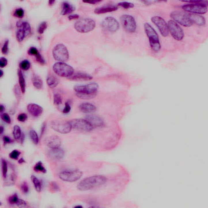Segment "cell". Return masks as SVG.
<instances>
[{
    "label": "cell",
    "mask_w": 208,
    "mask_h": 208,
    "mask_svg": "<svg viewBox=\"0 0 208 208\" xmlns=\"http://www.w3.org/2000/svg\"><path fill=\"white\" fill-rule=\"evenodd\" d=\"M106 181L107 179L104 176H93L83 179L77 185V188L80 191H88L103 186Z\"/></svg>",
    "instance_id": "6da1fadb"
},
{
    "label": "cell",
    "mask_w": 208,
    "mask_h": 208,
    "mask_svg": "<svg viewBox=\"0 0 208 208\" xmlns=\"http://www.w3.org/2000/svg\"><path fill=\"white\" fill-rule=\"evenodd\" d=\"M99 88L98 84L94 83L86 85L76 86L74 88L77 97L83 99H89L94 98Z\"/></svg>",
    "instance_id": "7a4b0ae2"
},
{
    "label": "cell",
    "mask_w": 208,
    "mask_h": 208,
    "mask_svg": "<svg viewBox=\"0 0 208 208\" xmlns=\"http://www.w3.org/2000/svg\"><path fill=\"white\" fill-rule=\"evenodd\" d=\"M144 30L146 35L149 39L150 47L155 52H158L161 49V44L158 34L150 24L145 23L144 25Z\"/></svg>",
    "instance_id": "3957f363"
},
{
    "label": "cell",
    "mask_w": 208,
    "mask_h": 208,
    "mask_svg": "<svg viewBox=\"0 0 208 208\" xmlns=\"http://www.w3.org/2000/svg\"><path fill=\"white\" fill-rule=\"evenodd\" d=\"M74 26L79 32L87 33L94 30L96 27V23L92 19H82L76 22Z\"/></svg>",
    "instance_id": "277c9868"
},
{
    "label": "cell",
    "mask_w": 208,
    "mask_h": 208,
    "mask_svg": "<svg viewBox=\"0 0 208 208\" xmlns=\"http://www.w3.org/2000/svg\"><path fill=\"white\" fill-rule=\"evenodd\" d=\"M54 73L61 77L70 78L74 74V69L72 66L63 62H57L53 66Z\"/></svg>",
    "instance_id": "5b68a950"
},
{
    "label": "cell",
    "mask_w": 208,
    "mask_h": 208,
    "mask_svg": "<svg viewBox=\"0 0 208 208\" xmlns=\"http://www.w3.org/2000/svg\"><path fill=\"white\" fill-rule=\"evenodd\" d=\"M83 174V172L79 170H66L60 172L59 177L62 181L74 182L79 180L82 177Z\"/></svg>",
    "instance_id": "8992f818"
},
{
    "label": "cell",
    "mask_w": 208,
    "mask_h": 208,
    "mask_svg": "<svg viewBox=\"0 0 208 208\" xmlns=\"http://www.w3.org/2000/svg\"><path fill=\"white\" fill-rule=\"evenodd\" d=\"M52 53L54 59L59 62H65L69 59L68 49L63 44H60L56 45L53 48Z\"/></svg>",
    "instance_id": "52a82bcc"
},
{
    "label": "cell",
    "mask_w": 208,
    "mask_h": 208,
    "mask_svg": "<svg viewBox=\"0 0 208 208\" xmlns=\"http://www.w3.org/2000/svg\"><path fill=\"white\" fill-rule=\"evenodd\" d=\"M171 17L175 22L179 23L181 25L189 27L193 24L188 16V13L181 11H174L171 13Z\"/></svg>",
    "instance_id": "ba28073f"
},
{
    "label": "cell",
    "mask_w": 208,
    "mask_h": 208,
    "mask_svg": "<svg viewBox=\"0 0 208 208\" xmlns=\"http://www.w3.org/2000/svg\"><path fill=\"white\" fill-rule=\"evenodd\" d=\"M50 126L55 131L61 134L69 133L72 128L69 122L61 120H54L51 122Z\"/></svg>",
    "instance_id": "9c48e42d"
},
{
    "label": "cell",
    "mask_w": 208,
    "mask_h": 208,
    "mask_svg": "<svg viewBox=\"0 0 208 208\" xmlns=\"http://www.w3.org/2000/svg\"><path fill=\"white\" fill-rule=\"evenodd\" d=\"M72 129L79 131L89 132L92 130L93 128L85 119H75L69 121Z\"/></svg>",
    "instance_id": "30bf717a"
},
{
    "label": "cell",
    "mask_w": 208,
    "mask_h": 208,
    "mask_svg": "<svg viewBox=\"0 0 208 208\" xmlns=\"http://www.w3.org/2000/svg\"><path fill=\"white\" fill-rule=\"evenodd\" d=\"M168 30L174 39L178 41H181L184 37V32L182 28L174 20L169 21L167 23Z\"/></svg>",
    "instance_id": "8fae6325"
},
{
    "label": "cell",
    "mask_w": 208,
    "mask_h": 208,
    "mask_svg": "<svg viewBox=\"0 0 208 208\" xmlns=\"http://www.w3.org/2000/svg\"><path fill=\"white\" fill-rule=\"evenodd\" d=\"M121 21L123 27L128 32H135L136 30L137 24L135 19L132 16L123 15L121 17Z\"/></svg>",
    "instance_id": "7c38bea8"
},
{
    "label": "cell",
    "mask_w": 208,
    "mask_h": 208,
    "mask_svg": "<svg viewBox=\"0 0 208 208\" xmlns=\"http://www.w3.org/2000/svg\"><path fill=\"white\" fill-rule=\"evenodd\" d=\"M151 21L158 27L162 35L166 37L168 35L169 30L168 26L163 18L158 16H155L152 18Z\"/></svg>",
    "instance_id": "4fadbf2b"
},
{
    "label": "cell",
    "mask_w": 208,
    "mask_h": 208,
    "mask_svg": "<svg viewBox=\"0 0 208 208\" xmlns=\"http://www.w3.org/2000/svg\"><path fill=\"white\" fill-rule=\"evenodd\" d=\"M102 25L104 29L111 32L116 31L120 27L119 23L116 19L112 17L105 18L102 22Z\"/></svg>",
    "instance_id": "5bb4252c"
},
{
    "label": "cell",
    "mask_w": 208,
    "mask_h": 208,
    "mask_svg": "<svg viewBox=\"0 0 208 208\" xmlns=\"http://www.w3.org/2000/svg\"><path fill=\"white\" fill-rule=\"evenodd\" d=\"M182 7L186 12L197 14H205L208 10L207 6L195 4L185 5Z\"/></svg>",
    "instance_id": "9a60e30c"
},
{
    "label": "cell",
    "mask_w": 208,
    "mask_h": 208,
    "mask_svg": "<svg viewBox=\"0 0 208 208\" xmlns=\"http://www.w3.org/2000/svg\"><path fill=\"white\" fill-rule=\"evenodd\" d=\"M61 140L57 135H51L48 137L44 140L46 145L50 149L60 147Z\"/></svg>",
    "instance_id": "2e32d148"
},
{
    "label": "cell",
    "mask_w": 208,
    "mask_h": 208,
    "mask_svg": "<svg viewBox=\"0 0 208 208\" xmlns=\"http://www.w3.org/2000/svg\"><path fill=\"white\" fill-rule=\"evenodd\" d=\"M86 120L90 124L91 126L94 128H99L104 125V122L101 118L97 116L89 115L86 117Z\"/></svg>",
    "instance_id": "e0dca14e"
},
{
    "label": "cell",
    "mask_w": 208,
    "mask_h": 208,
    "mask_svg": "<svg viewBox=\"0 0 208 208\" xmlns=\"http://www.w3.org/2000/svg\"><path fill=\"white\" fill-rule=\"evenodd\" d=\"M27 109L31 115L35 117L39 116L42 112L43 109L41 106L35 103H30L28 105Z\"/></svg>",
    "instance_id": "ac0fdd59"
},
{
    "label": "cell",
    "mask_w": 208,
    "mask_h": 208,
    "mask_svg": "<svg viewBox=\"0 0 208 208\" xmlns=\"http://www.w3.org/2000/svg\"><path fill=\"white\" fill-rule=\"evenodd\" d=\"M48 155L50 158L53 160H61L64 157V152L60 148H52L48 151Z\"/></svg>",
    "instance_id": "d6986e66"
},
{
    "label": "cell",
    "mask_w": 208,
    "mask_h": 208,
    "mask_svg": "<svg viewBox=\"0 0 208 208\" xmlns=\"http://www.w3.org/2000/svg\"><path fill=\"white\" fill-rule=\"evenodd\" d=\"M188 16L193 24L195 23L199 26H203L205 24V19L202 16L197 14L191 13H188Z\"/></svg>",
    "instance_id": "ffe728a7"
},
{
    "label": "cell",
    "mask_w": 208,
    "mask_h": 208,
    "mask_svg": "<svg viewBox=\"0 0 208 208\" xmlns=\"http://www.w3.org/2000/svg\"><path fill=\"white\" fill-rule=\"evenodd\" d=\"M118 9L117 6L115 5H108L105 6L97 8L95 10L94 12L95 14H105L115 11Z\"/></svg>",
    "instance_id": "44dd1931"
},
{
    "label": "cell",
    "mask_w": 208,
    "mask_h": 208,
    "mask_svg": "<svg viewBox=\"0 0 208 208\" xmlns=\"http://www.w3.org/2000/svg\"><path fill=\"white\" fill-rule=\"evenodd\" d=\"M79 108L81 111L86 114L92 113L97 110L95 106L88 103H83L80 105Z\"/></svg>",
    "instance_id": "7402d4cb"
},
{
    "label": "cell",
    "mask_w": 208,
    "mask_h": 208,
    "mask_svg": "<svg viewBox=\"0 0 208 208\" xmlns=\"http://www.w3.org/2000/svg\"><path fill=\"white\" fill-rule=\"evenodd\" d=\"M93 77L91 75L85 73H77L75 75H72L69 78V79L74 81H90L92 79Z\"/></svg>",
    "instance_id": "603a6c76"
},
{
    "label": "cell",
    "mask_w": 208,
    "mask_h": 208,
    "mask_svg": "<svg viewBox=\"0 0 208 208\" xmlns=\"http://www.w3.org/2000/svg\"><path fill=\"white\" fill-rule=\"evenodd\" d=\"M61 13L62 15H66L73 13L75 10V7L67 2L62 3Z\"/></svg>",
    "instance_id": "cb8c5ba5"
},
{
    "label": "cell",
    "mask_w": 208,
    "mask_h": 208,
    "mask_svg": "<svg viewBox=\"0 0 208 208\" xmlns=\"http://www.w3.org/2000/svg\"><path fill=\"white\" fill-rule=\"evenodd\" d=\"M17 26L18 27H21L25 31L27 36L31 32V28L30 25L27 22L19 21L17 22Z\"/></svg>",
    "instance_id": "d4e9b609"
},
{
    "label": "cell",
    "mask_w": 208,
    "mask_h": 208,
    "mask_svg": "<svg viewBox=\"0 0 208 208\" xmlns=\"http://www.w3.org/2000/svg\"><path fill=\"white\" fill-rule=\"evenodd\" d=\"M46 81L48 85L51 88H55L59 84L58 79L53 75H50L48 76Z\"/></svg>",
    "instance_id": "484cf974"
},
{
    "label": "cell",
    "mask_w": 208,
    "mask_h": 208,
    "mask_svg": "<svg viewBox=\"0 0 208 208\" xmlns=\"http://www.w3.org/2000/svg\"><path fill=\"white\" fill-rule=\"evenodd\" d=\"M33 84L36 89L40 90L43 87V82L41 78L37 75L33 76Z\"/></svg>",
    "instance_id": "4316f807"
},
{
    "label": "cell",
    "mask_w": 208,
    "mask_h": 208,
    "mask_svg": "<svg viewBox=\"0 0 208 208\" xmlns=\"http://www.w3.org/2000/svg\"><path fill=\"white\" fill-rule=\"evenodd\" d=\"M18 81L20 86L22 92L24 93L25 92L26 84L25 80L24 78L22 73L21 70H19L18 72Z\"/></svg>",
    "instance_id": "83f0119b"
},
{
    "label": "cell",
    "mask_w": 208,
    "mask_h": 208,
    "mask_svg": "<svg viewBox=\"0 0 208 208\" xmlns=\"http://www.w3.org/2000/svg\"><path fill=\"white\" fill-rule=\"evenodd\" d=\"M31 178L32 182L34 185L35 190L38 192H40L41 190V185L40 181L34 175H32Z\"/></svg>",
    "instance_id": "f1b7e54d"
},
{
    "label": "cell",
    "mask_w": 208,
    "mask_h": 208,
    "mask_svg": "<svg viewBox=\"0 0 208 208\" xmlns=\"http://www.w3.org/2000/svg\"><path fill=\"white\" fill-rule=\"evenodd\" d=\"M19 29L17 31L16 37L17 39L19 42L22 41L24 37L27 36L25 31L22 28H19Z\"/></svg>",
    "instance_id": "f546056e"
},
{
    "label": "cell",
    "mask_w": 208,
    "mask_h": 208,
    "mask_svg": "<svg viewBox=\"0 0 208 208\" xmlns=\"http://www.w3.org/2000/svg\"><path fill=\"white\" fill-rule=\"evenodd\" d=\"M13 135L14 138L16 140H18L20 139L22 136L20 126L18 125H15L14 127L13 131Z\"/></svg>",
    "instance_id": "4dcf8cb0"
},
{
    "label": "cell",
    "mask_w": 208,
    "mask_h": 208,
    "mask_svg": "<svg viewBox=\"0 0 208 208\" xmlns=\"http://www.w3.org/2000/svg\"><path fill=\"white\" fill-rule=\"evenodd\" d=\"M30 137L32 141L35 144L38 143L39 139L38 135L34 130H31L29 132Z\"/></svg>",
    "instance_id": "1f68e13d"
},
{
    "label": "cell",
    "mask_w": 208,
    "mask_h": 208,
    "mask_svg": "<svg viewBox=\"0 0 208 208\" xmlns=\"http://www.w3.org/2000/svg\"><path fill=\"white\" fill-rule=\"evenodd\" d=\"M1 164L3 177L4 179H6L7 177V174L8 172L7 163L5 159H2Z\"/></svg>",
    "instance_id": "d6a6232c"
},
{
    "label": "cell",
    "mask_w": 208,
    "mask_h": 208,
    "mask_svg": "<svg viewBox=\"0 0 208 208\" xmlns=\"http://www.w3.org/2000/svg\"><path fill=\"white\" fill-rule=\"evenodd\" d=\"M34 170L36 172H39L42 173H46V170L43 166L42 162L41 161L37 162L34 166Z\"/></svg>",
    "instance_id": "836d02e7"
},
{
    "label": "cell",
    "mask_w": 208,
    "mask_h": 208,
    "mask_svg": "<svg viewBox=\"0 0 208 208\" xmlns=\"http://www.w3.org/2000/svg\"><path fill=\"white\" fill-rule=\"evenodd\" d=\"M20 66L22 70H27L30 68V63L27 60H23L20 64Z\"/></svg>",
    "instance_id": "e575fe53"
},
{
    "label": "cell",
    "mask_w": 208,
    "mask_h": 208,
    "mask_svg": "<svg viewBox=\"0 0 208 208\" xmlns=\"http://www.w3.org/2000/svg\"><path fill=\"white\" fill-rule=\"evenodd\" d=\"M119 6L124 9H130L133 8L134 5L132 3L127 2H122L119 3L118 4Z\"/></svg>",
    "instance_id": "d590c367"
},
{
    "label": "cell",
    "mask_w": 208,
    "mask_h": 208,
    "mask_svg": "<svg viewBox=\"0 0 208 208\" xmlns=\"http://www.w3.org/2000/svg\"><path fill=\"white\" fill-rule=\"evenodd\" d=\"M19 198L16 194L12 195L9 198V202L11 205H16L18 202Z\"/></svg>",
    "instance_id": "8d00e7d4"
},
{
    "label": "cell",
    "mask_w": 208,
    "mask_h": 208,
    "mask_svg": "<svg viewBox=\"0 0 208 208\" xmlns=\"http://www.w3.org/2000/svg\"><path fill=\"white\" fill-rule=\"evenodd\" d=\"M47 28V24L46 22H43L40 24L38 28V32L39 34H42Z\"/></svg>",
    "instance_id": "74e56055"
},
{
    "label": "cell",
    "mask_w": 208,
    "mask_h": 208,
    "mask_svg": "<svg viewBox=\"0 0 208 208\" xmlns=\"http://www.w3.org/2000/svg\"><path fill=\"white\" fill-rule=\"evenodd\" d=\"M62 99L61 96L59 94H54V103L56 105H59L62 103Z\"/></svg>",
    "instance_id": "f35d334b"
},
{
    "label": "cell",
    "mask_w": 208,
    "mask_h": 208,
    "mask_svg": "<svg viewBox=\"0 0 208 208\" xmlns=\"http://www.w3.org/2000/svg\"><path fill=\"white\" fill-rule=\"evenodd\" d=\"M9 43V41L8 39L5 41L1 49L2 52L3 54H7L8 53Z\"/></svg>",
    "instance_id": "ab89813d"
},
{
    "label": "cell",
    "mask_w": 208,
    "mask_h": 208,
    "mask_svg": "<svg viewBox=\"0 0 208 208\" xmlns=\"http://www.w3.org/2000/svg\"><path fill=\"white\" fill-rule=\"evenodd\" d=\"M20 189L24 194H27L29 192V187L26 182H24L20 186Z\"/></svg>",
    "instance_id": "60d3db41"
},
{
    "label": "cell",
    "mask_w": 208,
    "mask_h": 208,
    "mask_svg": "<svg viewBox=\"0 0 208 208\" xmlns=\"http://www.w3.org/2000/svg\"><path fill=\"white\" fill-rule=\"evenodd\" d=\"M24 15V11L22 8H18L16 10L14 16L18 18H22Z\"/></svg>",
    "instance_id": "b9f144b4"
},
{
    "label": "cell",
    "mask_w": 208,
    "mask_h": 208,
    "mask_svg": "<svg viewBox=\"0 0 208 208\" xmlns=\"http://www.w3.org/2000/svg\"><path fill=\"white\" fill-rule=\"evenodd\" d=\"M20 154V152L15 150H14L11 152L10 154V157L12 159L16 160L18 158Z\"/></svg>",
    "instance_id": "7bdbcfd3"
},
{
    "label": "cell",
    "mask_w": 208,
    "mask_h": 208,
    "mask_svg": "<svg viewBox=\"0 0 208 208\" xmlns=\"http://www.w3.org/2000/svg\"><path fill=\"white\" fill-rule=\"evenodd\" d=\"M1 118L6 123H7L10 124L11 122L10 117L7 114L4 113L2 114L1 115Z\"/></svg>",
    "instance_id": "ee69618b"
},
{
    "label": "cell",
    "mask_w": 208,
    "mask_h": 208,
    "mask_svg": "<svg viewBox=\"0 0 208 208\" xmlns=\"http://www.w3.org/2000/svg\"><path fill=\"white\" fill-rule=\"evenodd\" d=\"M28 53L30 55H33L35 57L38 54L39 52L36 48L35 47H31L29 50Z\"/></svg>",
    "instance_id": "f6af8a7d"
},
{
    "label": "cell",
    "mask_w": 208,
    "mask_h": 208,
    "mask_svg": "<svg viewBox=\"0 0 208 208\" xmlns=\"http://www.w3.org/2000/svg\"><path fill=\"white\" fill-rule=\"evenodd\" d=\"M27 115L25 114H21L18 117V120L19 121L24 122L27 119Z\"/></svg>",
    "instance_id": "bcb514c9"
},
{
    "label": "cell",
    "mask_w": 208,
    "mask_h": 208,
    "mask_svg": "<svg viewBox=\"0 0 208 208\" xmlns=\"http://www.w3.org/2000/svg\"><path fill=\"white\" fill-rule=\"evenodd\" d=\"M70 110H71V106H70V104L68 102H66V103H65V107L63 109V113H69Z\"/></svg>",
    "instance_id": "7dc6e473"
},
{
    "label": "cell",
    "mask_w": 208,
    "mask_h": 208,
    "mask_svg": "<svg viewBox=\"0 0 208 208\" xmlns=\"http://www.w3.org/2000/svg\"><path fill=\"white\" fill-rule=\"evenodd\" d=\"M7 64V60L5 57H1L0 59V67L4 68Z\"/></svg>",
    "instance_id": "c3c4849f"
},
{
    "label": "cell",
    "mask_w": 208,
    "mask_h": 208,
    "mask_svg": "<svg viewBox=\"0 0 208 208\" xmlns=\"http://www.w3.org/2000/svg\"><path fill=\"white\" fill-rule=\"evenodd\" d=\"M16 205H17L20 207H25L27 206V204L26 202L25 201L22 200V199H19Z\"/></svg>",
    "instance_id": "681fc988"
},
{
    "label": "cell",
    "mask_w": 208,
    "mask_h": 208,
    "mask_svg": "<svg viewBox=\"0 0 208 208\" xmlns=\"http://www.w3.org/2000/svg\"><path fill=\"white\" fill-rule=\"evenodd\" d=\"M35 57H36L37 60L39 63L42 64H44V63H45V61H44V59H43V57L41 56L40 53H39L38 54L35 56Z\"/></svg>",
    "instance_id": "f907efd6"
},
{
    "label": "cell",
    "mask_w": 208,
    "mask_h": 208,
    "mask_svg": "<svg viewBox=\"0 0 208 208\" xmlns=\"http://www.w3.org/2000/svg\"><path fill=\"white\" fill-rule=\"evenodd\" d=\"M79 18V16L78 14L70 15L68 17V18L70 20H73L78 19Z\"/></svg>",
    "instance_id": "816d5d0a"
},
{
    "label": "cell",
    "mask_w": 208,
    "mask_h": 208,
    "mask_svg": "<svg viewBox=\"0 0 208 208\" xmlns=\"http://www.w3.org/2000/svg\"><path fill=\"white\" fill-rule=\"evenodd\" d=\"M50 186H51V188H52V190H54V191H57V190H59V187L57 186L56 183L52 182V183H51Z\"/></svg>",
    "instance_id": "f5cc1de1"
},
{
    "label": "cell",
    "mask_w": 208,
    "mask_h": 208,
    "mask_svg": "<svg viewBox=\"0 0 208 208\" xmlns=\"http://www.w3.org/2000/svg\"><path fill=\"white\" fill-rule=\"evenodd\" d=\"M3 141L5 143H10L12 142V139L8 136H4L3 137Z\"/></svg>",
    "instance_id": "db71d44e"
},
{
    "label": "cell",
    "mask_w": 208,
    "mask_h": 208,
    "mask_svg": "<svg viewBox=\"0 0 208 208\" xmlns=\"http://www.w3.org/2000/svg\"><path fill=\"white\" fill-rule=\"evenodd\" d=\"M100 1H84V2L85 3H89L90 4H95L96 3H98L99 2H100Z\"/></svg>",
    "instance_id": "11a10c76"
},
{
    "label": "cell",
    "mask_w": 208,
    "mask_h": 208,
    "mask_svg": "<svg viewBox=\"0 0 208 208\" xmlns=\"http://www.w3.org/2000/svg\"><path fill=\"white\" fill-rule=\"evenodd\" d=\"M46 126L45 124H44L43 126L42 127V128H41V135L43 134L44 132V131L45 129Z\"/></svg>",
    "instance_id": "9f6ffc18"
},
{
    "label": "cell",
    "mask_w": 208,
    "mask_h": 208,
    "mask_svg": "<svg viewBox=\"0 0 208 208\" xmlns=\"http://www.w3.org/2000/svg\"><path fill=\"white\" fill-rule=\"evenodd\" d=\"M0 109H1V112H2L5 111V107L3 105H1L0 106Z\"/></svg>",
    "instance_id": "6f0895ef"
},
{
    "label": "cell",
    "mask_w": 208,
    "mask_h": 208,
    "mask_svg": "<svg viewBox=\"0 0 208 208\" xmlns=\"http://www.w3.org/2000/svg\"><path fill=\"white\" fill-rule=\"evenodd\" d=\"M25 161H24V159L23 158H21L20 159H19L18 161V163H24Z\"/></svg>",
    "instance_id": "680465c9"
},
{
    "label": "cell",
    "mask_w": 208,
    "mask_h": 208,
    "mask_svg": "<svg viewBox=\"0 0 208 208\" xmlns=\"http://www.w3.org/2000/svg\"><path fill=\"white\" fill-rule=\"evenodd\" d=\"M54 2H55V1H50L48 2V4H49L50 6H52L53 5V4L54 3Z\"/></svg>",
    "instance_id": "91938a15"
},
{
    "label": "cell",
    "mask_w": 208,
    "mask_h": 208,
    "mask_svg": "<svg viewBox=\"0 0 208 208\" xmlns=\"http://www.w3.org/2000/svg\"><path fill=\"white\" fill-rule=\"evenodd\" d=\"M4 132V127L3 126H1V128H0V133L2 135Z\"/></svg>",
    "instance_id": "94428289"
},
{
    "label": "cell",
    "mask_w": 208,
    "mask_h": 208,
    "mask_svg": "<svg viewBox=\"0 0 208 208\" xmlns=\"http://www.w3.org/2000/svg\"><path fill=\"white\" fill-rule=\"evenodd\" d=\"M0 72H1V74H0V77H2L3 75V72L2 70H0Z\"/></svg>",
    "instance_id": "6125c7cd"
}]
</instances>
